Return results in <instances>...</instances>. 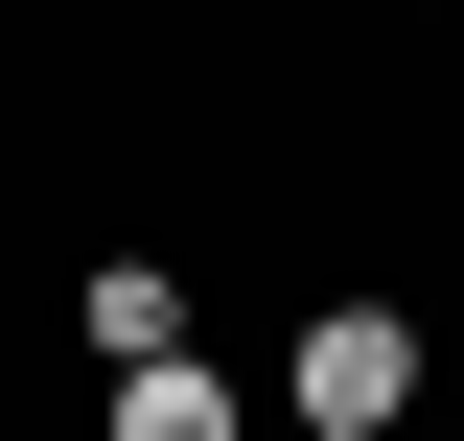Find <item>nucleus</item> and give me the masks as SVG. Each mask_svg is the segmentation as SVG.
Instances as JSON below:
<instances>
[{"label": "nucleus", "instance_id": "f257e3e1", "mask_svg": "<svg viewBox=\"0 0 464 441\" xmlns=\"http://www.w3.org/2000/svg\"><path fill=\"white\" fill-rule=\"evenodd\" d=\"M279 395H302V418H395V395H418V326H395V302H325Z\"/></svg>", "mask_w": 464, "mask_h": 441}, {"label": "nucleus", "instance_id": "20e7f679", "mask_svg": "<svg viewBox=\"0 0 464 441\" xmlns=\"http://www.w3.org/2000/svg\"><path fill=\"white\" fill-rule=\"evenodd\" d=\"M302 441H395V418H302Z\"/></svg>", "mask_w": 464, "mask_h": 441}, {"label": "nucleus", "instance_id": "7ed1b4c3", "mask_svg": "<svg viewBox=\"0 0 464 441\" xmlns=\"http://www.w3.org/2000/svg\"><path fill=\"white\" fill-rule=\"evenodd\" d=\"M70 326H93V372H140V348H186V279H163V256H93Z\"/></svg>", "mask_w": 464, "mask_h": 441}, {"label": "nucleus", "instance_id": "f03ea898", "mask_svg": "<svg viewBox=\"0 0 464 441\" xmlns=\"http://www.w3.org/2000/svg\"><path fill=\"white\" fill-rule=\"evenodd\" d=\"M116 441H256V395H232L209 348H140V372H116Z\"/></svg>", "mask_w": 464, "mask_h": 441}]
</instances>
